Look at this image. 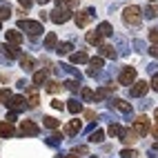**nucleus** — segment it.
<instances>
[{"instance_id": "nucleus-13", "label": "nucleus", "mask_w": 158, "mask_h": 158, "mask_svg": "<svg viewBox=\"0 0 158 158\" xmlns=\"http://www.w3.org/2000/svg\"><path fill=\"white\" fill-rule=\"evenodd\" d=\"M16 136V129H14V125L11 123H0V138H14Z\"/></svg>"}, {"instance_id": "nucleus-1", "label": "nucleus", "mask_w": 158, "mask_h": 158, "mask_svg": "<svg viewBox=\"0 0 158 158\" xmlns=\"http://www.w3.org/2000/svg\"><path fill=\"white\" fill-rule=\"evenodd\" d=\"M143 11L136 5H131V7H125V11H123V20H125V25H131V27H138L140 25V20H143V16H140Z\"/></svg>"}, {"instance_id": "nucleus-33", "label": "nucleus", "mask_w": 158, "mask_h": 158, "mask_svg": "<svg viewBox=\"0 0 158 158\" xmlns=\"http://www.w3.org/2000/svg\"><path fill=\"white\" fill-rule=\"evenodd\" d=\"M62 138H65V134H58V131H54V134L49 136V140H47V143H49V145H60V143H62Z\"/></svg>"}, {"instance_id": "nucleus-12", "label": "nucleus", "mask_w": 158, "mask_h": 158, "mask_svg": "<svg viewBox=\"0 0 158 158\" xmlns=\"http://www.w3.org/2000/svg\"><path fill=\"white\" fill-rule=\"evenodd\" d=\"M80 129H82V123H80L78 118H73V120H69V123L65 125V131H62V134H65V136H76Z\"/></svg>"}, {"instance_id": "nucleus-27", "label": "nucleus", "mask_w": 158, "mask_h": 158, "mask_svg": "<svg viewBox=\"0 0 158 158\" xmlns=\"http://www.w3.org/2000/svg\"><path fill=\"white\" fill-rule=\"evenodd\" d=\"M87 43L89 45H100L102 43V36L98 34V31H89V34H87Z\"/></svg>"}, {"instance_id": "nucleus-16", "label": "nucleus", "mask_w": 158, "mask_h": 158, "mask_svg": "<svg viewBox=\"0 0 158 158\" xmlns=\"http://www.w3.org/2000/svg\"><path fill=\"white\" fill-rule=\"evenodd\" d=\"M7 43L9 45H20V43H23V34H20V31L18 29H11V31H7Z\"/></svg>"}, {"instance_id": "nucleus-40", "label": "nucleus", "mask_w": 158, "mask_h": 158, "mask_svg": "<svg viewBox=\"0 0 158 158\" xmlns=\"http://www.w3.org/2000/svg\"><path fill=\"white\" fill-rule=\"evenodd\" d=\"M149 43L152 45H158V29H152L149 31Z\"/></svg>"}, {"instance_id": "nucleus-11", "label": "nucleus", "mask_w": 158, "mask_h": 158, "mask_svg": "<svg viewBox=\"0 0 158 158\" xmlns=\"http://www.w3.org/2000/svg\"><path fill=\"white\" fill-rule=\"evenodd\" d=\"M25 102H27V107H38L40 96H38V89H36L34 85L27 87V98H25Z\"/></svg>"}, {"instance_id": "nucleus-2", "label": "nucleus", "mask_w": 158, "mask_h": 158, "mask_svg": "<svg viewBox=\"0 0 158 158\" xmlns=\"http://www.w3.org/2000/svg\"><path fill=\"white\" fill-rule=\"evenodd\" d=\"M18 29L27 31V34H29L31 38H36L38 34H43V25L36 23V20H27V18H23V20L18 23Z\"/></svg>"}, {"instance_id": "nucleus-32", "label": "nucleus", "mask_w": 158, "mask_h": 158, "mask_svg": "<svg viewBox=\"0 0 158 158\" xmlns=\"http://www.w3.org/2000/svg\"><path fill=\"white\" fill-rule=\"evenodd\" d=\"M71 49H73V45H71V43H62V45H58V47H56V51H58L60 56L71 54Z\"/></svg>"}, {"instance_id": "nucleus-39", "label": "nucleus", "mask_w": 158, "mask_h": 158, "mask_svg": "<svg viewBox=\"0 0 158 158\" xmlns=\"http://www.w3.org/2000/svg\"><path fill=\"white\" fill-rule=\"evenodd\" d=\"M145 16H147V18H156V16H158V9H156L154 5L147 7V9H145Z\"/></svg>"}, {"instance_id": "nucleus-31", "label": "nucleus", "mask_w": 158, "mask_h": 158, "mask_svg": "<svg viewBox=\"0 0 158 158\" xmlns=\"http://www.w3.org/2000/svg\"><path fill=\"white\" fill-rule=\"evenodd\" d=\"M102 138H105V131L102 129H96V131L89 134V143H102Z\"/></svg>"}, {"instance_id": "nucleus-3", "label": "nucleus", "mask_w": 158, "mask_h": 158, "mask_svg": "<svg viewBox=\"0 0 158 158\" xmlns=\"http://www.w3.org/2000/svg\"><path fill=\"white\" fill-rule=\"evenodd\" d=\"M134 131L138 138H143V136L149 134V118L147 116H138V118L134 120Z\"/></svg>"}, {"instance_id": "nucleus-41", "label": "nucleus", "mask_w": 158, "mask_h": 158, "mask_svg": "<svg viewBox=\"0 0 158 158\" xmlns=\"http://www.w3.org/2000/svg\"><path fill=\"white\" fill-rule=\"evenodd\" d=\"M51 107H54V109H60V111H62V109H65V105H62L60 100H51Z\"/></svg>"}, {"instance_id": "nucleus-28", "label": "nucleus", "mask_w": 158, "mask_h": 158, "mask_svg": "<svg viewBox=\"0 0 158 158\" xmlns=\"http://www.w3.org/2000/svg\"><path fill=\"white\" fill-rule=\"evenodd\" d=\"M67 109H69L71 114H80V111H82V105H80L78 100L71 98V100H67Z\"/></svg>"}, {"instance_id": "nucleus-18", "label": "nucleus", "mask_w": 158, "mask_h": 158, "mask_svg": "<svg viewBox=\"0 0 158 158\" xmlns=\"http://www.w3.org/2000/svg\"><path fill=\"white\" fill-rule=\"evenodd\" d=\"M71 62H73V65H82V62H89L87 51H73V54H71Z\"/></svg>"}, {"instance_id": "nucleus-51", "label": "nucleus", "mask_w": 158, "mask_h": 158, "mask_svg": "<svg viewBox=\"0 0 158 158\" xmlns=\"http://www.w3.org/2000/svg\"><path fill=\"white\" fill-rule=\"evenodd\" d=\"M154 116H156V120H158V109H156V114H154Z\"/></svg>"}, {"instance_id": "nucleus-7", "label": "nucleus", "mask_w": 158, "mask_h": 158, "mask_svg": "<svg viewBox=\"0 0 158 158\" xmlns=\"http://www.w3.org/2000/svg\"><path fill=\"white\" fill-rule=\"evenodd\" d=\"M118 82L120 85H134L136 82V69L134 67H125L120 71V76H118Z\"/></svg>"}, {"instance_id": "nucleus-47", "label": "nucleus", "mask_w": 158, "mask_h": 158, "mask_svg": "<svg viewBox=\"0 0 158 158\" xmlns=\"http://www.w3.org/2000/svg\"><path fill=\"white\" fill-rule=\"evenodd\" d=\"M149 131H152V134H154V138H158V123H156V125H154V127H149Z\"/></svg>"}, {"instance_id": "nucleus-23", "label": "nucleus", "mask_w": 158, "mask_h": 158, "mask_svg": "<svg viewBox=\"0 0 158 158\" xmlns=\"http://www.w3.org/2000/svg\"><path fill=\"white\" fill-rule=\"evenodd\" d=\"M80 94H82V100H85V102H94V100H98V98H96V91H91L89 87H82V89H80Z\"/></svg>"}, {"instance_id": "nucleus-36", "label": "nucleus", "mask_w": 158, "mask_h": 158, "mask_svg": "<svg viewBox=\"0 0 158 158\" xmlns=\"http://www.w3.org/2000/svg\"><path fill=\"white\" fill-rule=\"evenodd\" d=\"M9 16H11V7H9V5H0V20L9 18Z\"/></svg>"}, {"instance_id": "nucleus-49", "label": "nucleus", "mask_w": 158, "mask_h": 158, "mask_svg": "<svg viewBox=\"0 0 158 158\" xmlns=\"http://www.w3.org/2000/svg\"><path fill=\"white\" fill-rule=\"evenodd\" d=\"M62 158H80V156H76V154L71 152V154H67V156H62Z\"/></svg>"}, {"instance_id": "nucleus-43", "label": "nucleus", "mask_w": 158, "mask_h": 158, "mask_svg": "<svg viewBox=\"0 0 158 158\" xmlns=\"http://www.w3.org/2000/svg\"><path fill=\"white\" fill-rule=\"evenodd\" d=\"M14 120H16V114H14V111H9V114L5 116V123H11V125H14Z\"/></svg>"}, {"instance_id": "nucleus-21", "label": "nucleus", "mask_w": 158, "mask_h": 158, "mask_svg": "<svg viewBox=\"0 0 158 158\" xmlns=\"http://www.w3.org/2000/svg\"><path fill=\"white\" fill-rule=\"evenodd\" d=\"M34 65H36V62H34V58H31V56H20V67H23L25 71H31V69H34Z\"/></svg>"}, {"instance_id": "nucleus-52", "label": "nucleus", "mask_w": 158, "mask_h": 158, "mask_svg": "<svg viewBox=\"0 0 158 158\" xmlns=\"http://www.w3.org/2000/svg\"><path fill=\"white\" fill-rule=\"evenodd\" d=\"M0 29H2V23H0Z\"/></svg>"}, {"instance_id": "nucleus-25", "label": "nucleus", "mask_w": 158, "mask_h": 158, "mask_svg": "<svg viewBox=\"0 0 158 158\" xmlns=\"http://www.w3.org/2000/svg\"><path fill=\"white\" fill-rule=\"evenodd\" d=\"M56 43H58V36L51 31V34H47V38H45V49H56Z\"/></svg>"}, {"instance_id": "nucleus-8", "label": "nucleus", "mask_w": 158, "mask_h": 158, "mask_svg": "<svg viewBox=\"0 0 158 158\" xmlns=\"http://www.w3.org/2000/svg\"><path fill=\"white\" fill-rule=\"evenodd\" d=\"M20 134H23V136H38L40 127L34 120H23V123H20Z\"/></svg>"}, {"instance_id": "nucleus-20", "label": "nucleus", "mask_w": 158, "mask_h": 158, "mask_svg": "<svg viewBox=\"0 0 158 158\" xmlns=\"http://www.w3.org/2000/svg\"><path fill=\"white\" fill-rule=\"evenodd\" d=\"M47 76H49V73H47L45 69L36 71V73H34V87H38V85H45V82H47Z\"/></svg>"}, {"instance_id": "nucleus-9", "label": "nucleus", "mask_w": 158, "mask_h": 158, "mask_svg": "<svg viewBox=\"0 0 158 158\" xmlns=\"http://www.w3.org/2000/svg\"><path fill=\"white\" fill-rule=\"evenodd\" d=\"M7 107L11 109L14 114H18V111H25V107H27L25 96H11V98H9V102H7Z\"/></svg>"}, {"instance_id": "nucleus-34", "label": "nucleus", "mask_w": 158, "mask_h": 158, "mask_svg": "<svg viewBox=\"0 0 158 158\" xmlns=\"http://www.w3.org/2000/svg\"><path fill=\"white\" fill-rule=\"evenodd\" d=\"M98 34H100L102 38H105V36H111V34H114V31H111V25H109V23H102V25L98 27Z\"/></svg>"}, {"instance_id": "nucleus-50", "label": "nucleus", "mask_w": 158, "mask_h": 158, "mask_svg": "<svg viewBox=\"0 0 158 158\" xmlns=\"http://www.w3.org/2000/svg\"><path fill=\"white\" fill-rule=\"evenodd\" d=\"M36 2H38V5H47V2H49V0H36Z\"/></svg>"}, {"instance_id": "nucleus-48", "label": "nucleus", "mask_w": 158, "mask_h": 158, "mask_svg": "<svg viewBox=\"0 0 158 158\" xmlns=\"http://www.w3.org/2000/svg\"><path fill=\"white\" fill-rule=\"evenodd\" d=\"M18 2H20V5H23L25 9H29V7H31V0H18Z\"/></svg>"}, {"instance_id": "nucleus-26", "label": "nucleus", "mask_w": 158, "mask_h": 158, "mask_svg": "<svg viewBox=\"0 0 158 158\" xmlns=\"http://www.w3.org/2000/svg\"><path fill=\"white\" fill-rule=\"evenodd\" d=\"M45 85H47L45 89H47L49 94H58V91L62 89V85H60V82H58V80H47V82H45Z\"/></svg>"}, {"instance_id": "nucleus-42", "label": "nucleus", "mask_w": 158, "mask_h": 158, "mask_svg": "<svg viewBox=\"0 0 158 158\" xmlns=\"http://www.w3.org/2000/svg\"><path fill=\"white\" fill-rule=\"evenodd\" d=\"M87 152H89L87 147H76V149H73V154H76V156H78V154H82V156H87Z\"/></svg>"}, {"instance_id": "nucleus-6", "label": "nucleus", "mask_w": 158, "mask_h": 158, "mask_svg": "<svg viewBox=\"0 0 158 158\" xmlns=\"http://www.w3.org/2000/svg\"><path fill=\"white\" fill-rule=\"evenodd\" d=\"M147 89H149V82H145V80H136L134 85L129 87V94H131V98H140L147 94Z\"/></svg>"}, {"instance_id": "nucleus-53", "label": "nucleus", "mask_w": 158, "mask_h": 158, "mask_svg": "<svg viewBox=\"0 0 158 158\" xmlns=\"http://www.w3.org/2000/svg\"><path fill=\"white\" fill-rule=\"evenodd\" d=\"M94 158H96V156H94Z\"/></svg>"}, {"instance_id": "nucleus-19", "label": "nucleus", "mask_w": 158, "mask_h": 158, "mask_svg": "<svg viewBox=\"0 0 158 158\" xmlns=\"http://www.w3.org/2000/svg\"><path fill=\"white\" fill-rule=\"evenodd\" d=\"M2 54L7 56V58H20V51H18V47L16 45H2Z\"/></svg>"}, {"instance_id": "nucleus-46", "label": "nucleus", "mask_w": 158, "mask_h": 158, "mask_svg": "<svg viewBox=\"0 0 158 158\" xmlns=\"http://www.w3.org/2000/svg\"><path fill=\"white\" fill-rule=\"evenodd\" d=\"M149 54H152L154 58H158V45H152V47H149Z\"/></svg>"}, {"instance_id": "nucleus-45", "label": "nucleus", "mask_w": 158, "mask_h": 158, "mask_svg": "<svg viewBox=\"0 0 158 158\" xmlns=\"http://www.w3.org/2000/svg\"><path fill=\"white\" fill-rule=\"evenodd\" d=\"M85 118H87V120H94V118H96V111L87 109V111H85Z\"/></svg>"}, {"instance_id": "nucleus-35", "label": "nucleus", "mask_w": 158, "mask_h": 158, "mask_svg": "<svg viewBox=\"0 0 158 158\" xmlns=\"http://www.w3.org/2000/svg\"><path fill=\"white\" fill-rule=\"evenodd\" d=\"M120 131H123V127H120L118 123H111V125H109V129H107V134L114 136V138H116V136H120Z\"/></svg>"}, {"instance_id": "nucleus-44", "label": "nucleus", "mask_w": 158, "mask_h": 158, "mask_svg": "<svg viewBox=\"0 0 158 158\" xmlns=\"http://www.w3.org/2000/svg\"><path fill=\"white\" fill-rule=\"evenodd\" d=\"M149 85H152V89H154V91H158V73L152 78V82H149Z\"/></svg>"}, {"instance_id": "nucleus-30", "label": "nucleus", "mask_w": 158, "mask_h": 158, "mask_svg": "<svg viewBox=\"0 0 158 158\" xmlns=\"http://www.w3.org/2000/svg\"><path fill=\"white\" fill-rule=\"evenodd\" d=\"M100 54H102L105 58H111V60L116 58V51H114L111 45H102V47H100Z\"/></svg>"}, {"instance_id": "nucleus-15", "label": "nucleus", "mask_w": 158, "mask_h": 158, "mask_svg": "<svg viewBox=\"0 0 158 158\" xmlns=\"http://www.w3.org/2000/svg\"><path fill=\"white\" fill-rule=\"evenodd\" d=\"M100 69H102V58H89V69H87L89 76H96Z\"/></svg>"}, {"instance_id": "nucleus-38", "label": "nucleus", "mask_w": 158, "mask_h": 158, "mask_svg": "<svg viewBox=\"0 0 158 158\" xmlns=\"http://www.w3.org/2000/svg\"><path fill=\"white\" fill-rule=\"evenodd\" d=\"M120 156H123V158H136V156H138V152H136V149H123Z\"/></svg>"}, {"instance_id": "nucleus-5", "label": "nucleus", "mask_w": 158, "mask_h": 158, "mask_svg": "<svg viewBox=\"0 0 158 158\" xmlns=\"http://www.w3.org/2000/svg\"><path fill=\"white\" fill-rule=\"evenodd\" d=\"M73 20H76L78 27H87L94 20V9H82V11H78L76 16H73Z\"/></svg>"}, {"instance_id": "nucleus-37", "label": "nucleus", "mask_w": 158, "mask_h": 158, "mask_svg": "<svg viewBox=\"0 0 158 158\" xmlns=\"http://www.w3.org/2000/svg\"><path fill=\"white\" fill-rule=\"evenodd\" d=\"M11 96H14V94H11V91H9V89H0V100H2L5 105L9 102V98H11Z\"/></svg>"}, {"instance_id": "nucleus-29", "label": "nucleus", "mask_w": 158, "mask_h": 158, "mask_svg": "<svg viewBox=\"0 0 158 158\" xmlns=\"http://www.w3.org/2000/svg\"><path fill=\"white\" fill-rule=\"evenodd\" d=\"M58 2V7H65V9H78V0H56Z\"/></svg>"}, {"instance_id": "nucleus-24", "label": "nucleus", "mask_w": 158, "mask_h": 158, "mask_svg": "<svg viewBox=\"0 0 158 158\" xmlns=\"http://www.w3.org/2000/svg\"><path fill=\"white\" fill-rule=\"evenodd\" d=\"M62 89H69L71 94H76V91L80 89V85H78L76 78H71V80H65V82H62Z\"/></svg>"}, {"instance_id": "nucleus-14", "label": "nucleus", "mask_w": 158, "mask_h": 158, "mask_svg": "<svg viewBox=\"0 0 158 158\" xmlns=\"http://www.w3.org/2000/svg\"><path fill=\"white\" fill-rule=\"evenodd\" d=\"M120 140H123L125 145H134L136 140H140V138L136 136L134 129H123V131H120Z\"/></svg>"}, {"instance_id": "nucleus-4", "label": "nucleus", "mask_w": 158, "mask_h": 158, "mask_svg": "<svg viewBox=\"0 0 158 158\" xmlns=\"http://www.w3.org/2000/svg\"><path fill=\"white\" fill-rule=\"evenodd\" d=\"M49 14H51L49 18L54 20L56 25H62V23H67V20L71 18V11H69V9H65V7H56L54 11H49Z\"/></svg>"}, {"instance_id": "nucleus-17", "label": "nucleus", "mask_w": 158, "mask_h": 158, "mask_svg": "<svg viewBox=\"0 0 158 158\" xmlns=\"http://www.w3.org/2000/svg\"><path fill=\"white\" fill-rule=\"evenodd\" d=\"M116 87H118V85H105V87H100L96 91V98H109V96H114Z\"/></svg>"}, {"instance_id": "nucleus-22", "label": "nucleus", "mask_w": 158, "mask_h": 158, "mask_svg": "<svg viewBox=\"0 0 158 158\" xmlns=\"http://www.w3.org/2000/svg\"><path fill=\"white\" fill-rule=\"evenodd\" d=\"M43 125H45L47 129H58V127H60V120H56L54 116H45V118H43Z\"/></svg>"}, {"instance_id": "nucleus-10", "label": "nucleus", "mask_w": 158, "mask_h": 158, "mask_svg": "<svg viewBox=\"0 0 158 158\" xmlns=\"http://www.w3.org/2000/svg\"><path fill=\"white\" fill-rule=\"evenodd\" d=\"M109 107H111V109H118L120 114H129V111H131V105H129L127 100H123V98H111Z\"/></svg>"}]
</instances>
